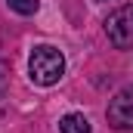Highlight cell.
<instances>
[{
  "label": "cell",
  "mask_w": 133,
  "mask_h": 133,
  "mask_svg": "<svg viewBox=\"0 0 133 133\" xmlns=\"http://www.w3.org/2000/svg\"><path fill=\"white\" fill-rule=\"evenodd\" d=\"M59 133H93V124L84 111H68L59 121Z\"/></svg>",
  "instance_id": "cell-4"
},
{
  "label": "cell",
  "mask_w": 133,
  "mask_h": 133,
  "mask_svg": "<svg viewBox=\"0 0 133 133\" xmlns=\"http://www.w3.org/2000/svg\"><path fill=\"white\" fill-rule=\"evenodd\" d=\"M6 6L12 9V12H19V16H34L37 12V0H6Z\"/></svg>",
  "instance_id": "cell-5"
},
{
  "label": "cell",
  "mask_w": 133,
  "mask_h": 133,
  "mask_svg": "<svg viewBox=\"0 0 133 133\" xmlns=\"http://www.w3.org/2000/svg\"><path fill=\"white\" fill-rule=\"evenodd\" d=\"M105 118L115 130H133V84H127L124 90H118L108 108H105Z\"/></svg>",
  "instance_id": "cell-3"
},
{
  "label": "cell",
  "mask_w": 133,
  "mask_h": 133,
  "mask_svg": "<svg viewBox=\"0 0 133 133\" xmlns=\"http://www.w3.org/2000/svg\"><path fill=\"white\" fill-rule=\"evenodd\" d=\"M6 81H9V74H6V65H3V59H0V99H3V93H6Z\"/></svg>",
  "instance_id": "cell-6"
},
{
  "label": "cell",
  "mask_w": 133,
  "mask_h": 133,
  "mask_svg": "<svg viewBox=\"0 0 133 133\" xmlns=\"http://www.w3.org/2000/svg\"><path fill=\"white\" fill-rule=\"evenodd\" d=\"M105 37L111 40L115 50H133V3H124L108 12Z\"/></svg>",
  "instance_id": "cell-2"
},
{
  "label": "cell",
  "mask_w": 133,
  "mask_h": 133,
  "mask_svg": "<svg viewBox=\"0 0 133 133\" xmlns=\"http://www.w3.org/2000/svg\"><path fill=\"white\" fill-rule=\"evenodd\" d=\"M62 74H65V56H62V50H56L50 43H40V46L31 50V56H28V77H31V84L53 87V84L62 81Z\"/></svg>",
  "instance_id": "cell-1"
},
{
  "label": "cell",
  "mask_w": 133,
  "mask_h": 133,
  "mask_svg": "<svg viewBox=\"0 0 133 133\" xmlns=\"http://www.w3.org/2000/svg\"><path fill=\"white\" fill-rule=\"evenodd\" d=\"M96 3H105V0H96Z\"/></svg>",
  "instance_id": "cell-7"
}]
</instances>
